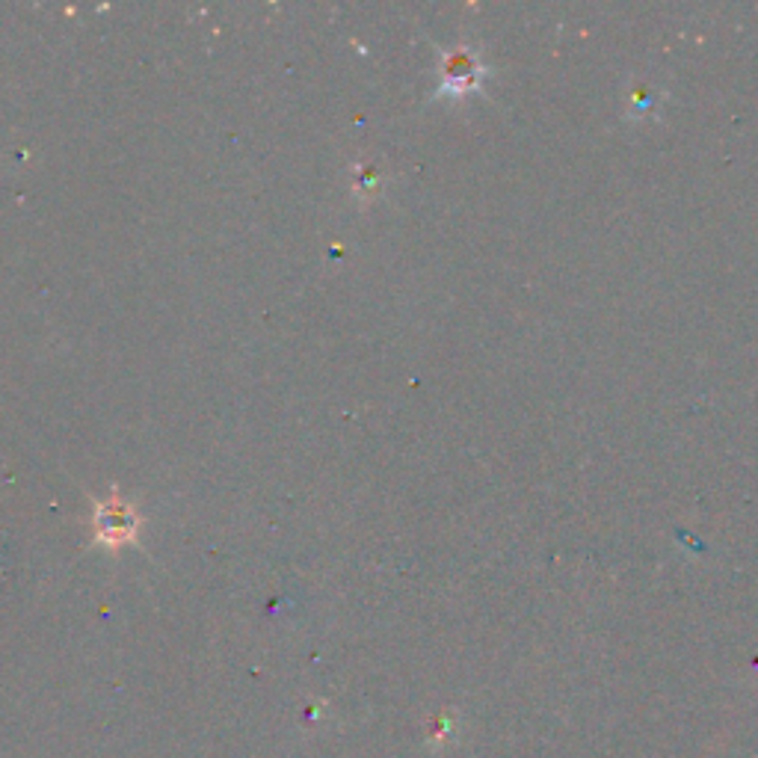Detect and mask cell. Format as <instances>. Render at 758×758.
Returning a JSON list of instances; mask_svg holds the SVG:
<instances>
[{
  "mask_svg": "<svg viewBox=\"0 0 758 758\" xmlns=\"http://www.w3.org/2000/svg\"><path fill=\"white\" fill-rule=\"evenodd\" d=\"M137 530L139 516L128 501L107 498L95 507V539H98L102 546L119 548L125 546V543H134Z\"/></svg>",
  "mask_w": 758,
  "mask_h": 758,
  "instance_id": "cell-1",
  "label": "cell"
},
{
  "mask_svg": "<svg viewBox=\"0 0 758 758\" xmlns=\"http://www.w3.org/2000/svg\"><path fill=\"white\" fill-rule=\"evenodd\" d=\"M481 63L474 60L469 51H453V54H444V84H442V93H456L463 95L469 93V90H474L477 86V81H481Z\"/></svg>",
  "mask_w": 758,
  "mask_h": 758,
  "instance_id": "cell-2",
  "label": "cell"
},
{
  "mask_svg": "<svg viewBox=\"0 0 758 758\" xmlns=\"http://www.w3.org/2000/svg\"><path fill=\"white\" fill-rule=\"evenodd\" d=\"M352 187L356 193L365 199V196H373L379 190V169L370 167V164H359L356 172H352Z\"/></svg>",
  "mask_w": 758,
  "mask_h": 758,
  "instance_id": "cell-3",
  "label": "cell"
}]
</instances>
